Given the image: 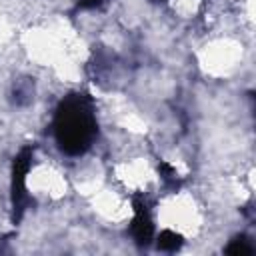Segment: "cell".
Listing matches in <instances>:
<instances>
[{
    "label": "cell",
    "instance_id": "cell-3",
    "mask_svg": "<svg viewBox=\"0 0 256 256\" xmlns=\"http://www.w3.org/2000/svg\"><path fill=\"white\" fill-rule=\"evenodd\" d=\"M132 208H134V216L130 222V234L140 248H146L154 240V220H152V212H150V204L146 196L134 194Z\"/></svg>",
    "mask_w": 256,
    "mask_h": 256
},
{
    "label": "cell",
    "instance_id": "cell-1",
    "mask_svg": "<svg viewBox=\"0 0 256 256\" xmlns=\"http://www.w3.org/2000/svg\"><path fill=\"white\" fill-rule=\"evenodd\" d=\"M54 140L66 156H82L98 134L94 102L86 92H70L54 112Z\"/></svg>",
    "mask_w": 256,
    "mask_h": 256
},
{
    "label": "cell",
    "instance_id": "cell-4",
    "mask_svg": "<svg viewBox=\"0 0 256 256\" xmlns=\"http://www.w3.org/2000/svg\"><path fill=\"white\" fill-rule=\"evenodd\" d=\"M34 98V82L30 78H18L12 86V102L16 106H28Z\"/></svg>",
    "mask_w": 256,
    "mask_h": 256
},
{
    "label": "cell",
    "instance_id": "cell-7",
    "mask_svg": "<svg viewBox=\"0 0 256 256\" xmlns=\"http://www.w3.org/2000/svg\"><path fill=\"white\" fill-rule=\"evenodd\" d=\"M224 252H226V254H234V256H248V254L254 252V246L250 244L248 236L240 234V236H234V238L230 240V244L224 248Z\"/></svg>",
    "mask_w": 256,
    "mask_h": 256
},
{
    "label": "cell",
    "instance_id": "cell-2",
    "mask_svg": "<svg viewBox=\"0 0 256 256\" xmlns=\"http://www.w3.org/2000/svg\"><path fill=\"white\" fill-rule=\"evenodd\" d=\"M34 160V146H22L20 152L14 156L12 162V182H10V192H12V220L18 224L24 216V212L30 206V196L26 188V176L30 172Z\"/></svg>",
    "mask_w": 256,
    "mask_h": 256
},
{
    "label": "cell",
    "instance_id": "cell-5",
    "mask_svg": "<svg viewBox=\"0 0 256 256\" xmlns=\"http://www.w3.org/2000/svg\"><path fill=\"white\" fill-rule=\"evenodd\" d=\"M182 244H184L182 236L176 234L174 230H162L158 236V242H156L158 250H162V252H176L182 248Z\"/></svg>",
    "mask_w": 256,
    "mask_h": 256
},
{
    "label": "cell",
    "instance_id": "cell-8",
    "mask_svg": "<svg viewBox=\"0 0 256 256\" xmlns=\"http://www.w3.org/2000/svg\"><path fill=\"white\" fill-rule=\"evenodd\" d=\"M104 0H78V8L80 10H90V8H96L100 6Z\"/></svg>",
    "mask_w": 256,
    "mask_h": 256
},
{
    "label": "cell",
    "instance_id": "cell-9",
    "mask_svg": "<svg viewBox=\"0 0 256 256\" xmlns=\"http://www.w3.org/2000/svg\"><path fill=\"white\" fill-rule=\"evenodd\" d=\"M152 2H166V0H152Z\"/></svg>",
    "mask_w": 256,
    "mask_h": 256
},
{
    "label": "cell",
    "instance_id": "cell-6",
    "mask_svg": "<svg viewBox=\"0 0 256 256\" xmlns=\"http://www.w3.org/2000/svg\"><path fill=\"white\" fill-rule=\"evenodd\" d=\"M158 174H160L162 184H164L168 190H178V188H180V176H178V172H176L166 160H160V162H158Z\"/></svg>",
    "mask_w": 256,
    "mask_h": 256
}]
</instances>
